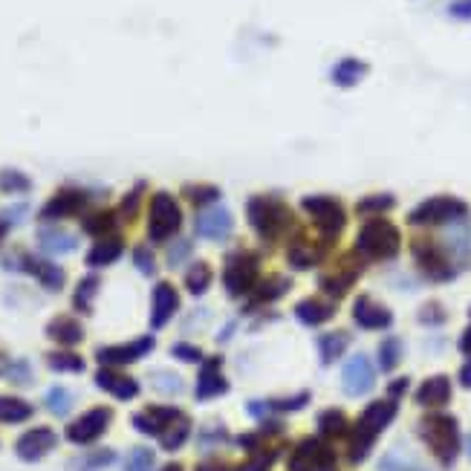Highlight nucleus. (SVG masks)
<instances>
[{"label":"nucleus","mask_w":471,"mask_h":471,"mask_svg":"<svg viewBox=\"0 0 471 471\" xmlns=\"http://www.w3.org/2000/svg\"><path fill=\"white\" fill-rule=\"evenodd\" d=\"M180 309V292L171 281H159L151 292V327L163 330L171 324V318Z\"/></svg>","instance_id":"a211bd4d"},{"label":"nucleus","mask_w":471,"mask_h":471,"mask_svg":"<svg viewBox=\"0 0 471 471\" xmlns=\"http://www.w3.org/2000/svg\"><path fill=\"white\" fill-rule=\"evenodd\" d=\"M194 231H197V238H203V240H226V238H231V231H234L231 212H229V208H223V206L203 208V212L197 214V220H194Z\"/></svg>","instance_id":"f3484780"},{"label":"nucleus","mask_w":471,"mask_h":471,"mask_svg":"<svg viewBox=\"0 0 471 471\" xmlns=\"http://www.w3.org/2000/svg\"><path fill=\"white\" fill-rule=\"evenodd\" d=\"M125 252V240L119 238V234H110V238H102L96 240V246H90V252H87V266L90 269H102V266H110L116 264Z\"/></svg>","instance_id":"cd10ccee"},{"label":"nucleus","mask_w":471,"mask_h":471,"mask_svg":"<svg viewBox=\"0 0 471 471\" xmlns=\"http://www.w3.org/2000/svg\"><path fill=\"white\" fill-rule=\"evenodd\" d=\"M194 471H238V468H231L229 463H223V460H203V463H197Z\"/></svg>","instance_id":"bf43d9fd"},{"label":"nucleus","mask_w":471,"mask_h":471,"mask_svg":"<svg viewBox=\"0 0 471 471\" xmlns=\"http://www.w3.org/2000/svg\"><path fill=\"white\" fill-rule=\"evenodd\" d=\"M93 194L87 189H79V185H64L58 189L41 208V223H58V220H67V217H79L90 208Z\"/></svg>","instance_id":"9b49d317"},{"label":"nucleus","mask_w":471,"mask_h":471,"mask_svg":"<svg viewBox=\"0 0 471 471\" xmlns=\"http://www.w3.org/2000/svg\"><path fill=\"white\" fill-rule=\"evenodd\" d=\"M9 229H15V226H12V220H9L4 212H0V240L6 238V234H9Z\"/></svg>","instance_id":"e2e57ef3"},{"label":"nucleus","mask_w":471,"mask_h":471,"mask_svg":"<svg viewBox=\"0 0 471 471\" xmlns=\"http://www.w3.org/2000/svg\"><path fill=\"white\" fill-rule=\"evenodd\" d=\"M223 440H226V428H214V431L200 433V445H206V449L208 445H214V442H223Z\"/></svg>","instance_id":"13d9d810"},{"label":"nucleus","mask_w":471,"mask_h":471,"mask_svg":"<svg viewBox=\"0 0 471 471\" xmlns=\"http://www.w3.org/2000/svg\"><path fill=\"white\" fill-rule=\"evenodd\" d=\"M72 402L76 400H72V393L67 388H49L44 396V405L49 408V414H55V416H67Z\"/></svg>","instance_id":"79ce46f5"},{"label":"nucleus","mask_w":471,"mask_h":471,"mask_svg":"<svg viewBox=\"0 0 471 471\" xmlns=\"http://www.w3.org/2000/svg\"><path fill=\"white\" fill-rule=\"evenodd\" d=\"M4 264H6V269H12V272H27V275H32L35 281H38L46 292L64 290V283H67L64 269H61L58 264H53V260L38 257V255H29V252H12V255L4 260Z\"/></svg>","instance_id":"6e6552de"},{"label":"nucleus","mask_w":471,"mask_h":471,"mask_svg":"<svg viewBox=\"0 0 471 471\" xmlns=\"http://www.w3.org/2000/svg\"><path fill=\"white\" fill-rule=\"evenodd\" d=\"M400 229L385 217H370L356 234V249L353 255L362 260H391L400 252Z\"/></svg>","instance_id":"7ed1b4c3"},{"label":"nucleus","mask_w":471,"mask_h":471,"mask_svg":"<svg viewBox=\"0 0 471 471\" xmlns=\"http://www.w3.org/2000/svg\"><path fill=\"white\" fill-rule=\"evenodd\" d=\"M142 197H145V182H136L133 189L125 194V200H122V206H119V217L128 223V220H133L136 214H139Z\"/></svg>","instance_id":"c03bdc74"},{"label":"nucleus","mask_w":471,"mask_h":471,"mask_svg":"<svg viewBox=\"0 0 471 471\" xmlns=\"http://www.w3.org/2000/svg\"><path fill=\"white\" fill-rule=\"evenodd\" d=\"M272 463H275V451L260 449V451H252V457H249V460H246L238 471H269Z\"/></svg>","instance_id":"8fccbe9b"},{"label":"nucleus","mask_w":471,"mask_h":471,"mask_svg":"<svg viewBox=\"0 0 471 471\" xmlns=\"http://www.w3.org/2000/svg\"><path fill=\"white\" fill-rule=\"evenodd\" d=\"M119 212L114 208H98V212H87L81 217V229L84 234H90V238L102 240V238H110V234H116L119 229Z\"/></svg>","instance_id":"c85d7f7f"},{"label":"nucleus","mask_w":471,"mask_h":471,"mask_svg":"<svg viewBox=\"0 0 471 471\" xmlns=\"http://www.w3.org/2000/svg\"><path fill=\"white\" fill-rule=\"evenodd\" d=\"M402 362V341L400 339H385L379 344V365L382 370H393Z\"/></svg>","instance_id":"49530a36"},{"label":"nucleus","mask_w":471,"mask_h":471,"mask_svg":"<svg viewBox=\"0 0 471 471\" xmlns=\"http://www.w3.org/2000/svg\"><path fill=\"white\" fill-rule=\"evenodd\" d=\"M98 290H102V278H98L96 272H90V275H84V278L79 281L76 292H72V307H76L81 315H90Z\"/></svg>","instance_id":"2f4dec72"},{"label":"nucleus","mask_w":471,"mask_h":471,"mask_svg":"<svg viewBox=\"0 0 471 471\" xmlns=\"http://www.w3.org/2000/svg\"><path fill=\"white\" fill-rule=\"evenodd\" d=\"M309 402L307 393H299V396H287V400H269L266 408L269 411H299V408H304Z\"/></svg>","instance_id":"864d4df0"},{"label":"nucleus","mask_w":471,"mask_h":471,"mask_svg":"<svg viewBox=\"0 0 471 471\" xmlns=\"http://www.w3.org/2000/svg\"><path fill=\"white\" fill-rule=\"evenodd\" d=\"M159 471H182V466L180 463H168V466H163Z\"/></svg>","instance_id":"69168bd1"},{"label":"nucleus","mask_w":471,"mask_h":471,"mask_svg":"<svg viewBox=\"0 0 471 471\" xmlns=\"http://www.w3.org/2000/svg\"><path fill=\"white\" fill-rule=\"evenodd\" d=\"M130 257H133V266L139 269L142 275H147V278L156 275V255H154L151 246H136V249L130 252Z\"/></svg>","instance_id":"de8ad7c7"},{"label":"nucleus","mask_w":471,"mask_h":471,"mask_svg":"<svg viewBox=\"0 0 471 471\" xmlns=\"http://www.w3.org/2000/svg\"><path fill=\"white\" fill-rule=\"evenodd\" d=\"M330 243H313L309 238H304V234H299L295 240H290V249H287V260L290 266L295 269H313L321 264V257H324Z\"/></svg>","instance_id":"393cba45"},{"label":"nucleus","mask_w":471,"mask_h":471,"mask_svg":"<svg viewBox=\"0 0 471 471\" xmlns=\"http://www.w3.org/2000/svg\"><path fill=\"white\" fill-rule=\"evenodd\" d=\"M46 365H49V370H55V374H81L84 358L79 353L67 350V347H61V350L46 353Z\"/></svg>","instance_id":"c9c22d12"},{"label":"nucleus","mask_w":471,"mask_h":471,"mask_svg":"<svg viewBox=\"0 0 471 471\" xmlns=\"http://www.w3.org/2000/svg\"><path fill=\"white\" fill-rule=\"evenodd\" d=\"M414 260L419 264V269L425 272V275L431 281H451L454 278V264H451V257L445 255L442 246L437 243H431V240H416L414 243Z\"/></svg>","instance_id":"4468645a"},{"label":"nucleus","mask_w":471,"mask_h":471,"mask_svg":"<svg viewBox=\"0 0 471 471\" xmlns=\"http://www.w3.org/2000/svg\"><path fill=\"white\" fill-rule=\"evenodd\" d=\"M55 445H58V433L46 425H38V428H29L27 433H21L15 442V454L23 463H38Z\"/></svg>","instance_id":"2eb2a0df"},{"label":"nucleus","mask_w":471,"mask_h":471,"mask_svg":"<svg viewBox=\"0 0 471 471\" xmlns=\"http://www.w3.org/2000/svg\"><path fill=\"white\" fill-rule=\"evenodd\" d=\"M353 321L362 330H388L393 324V315L388 307L376 304L370 295H358L353 304Z\"/></svg>","instance_id":"5701e85b"},{"label":"nucleus","mask_w":471,"mask_h":471,"mask_svg":"<svg viewBox=\"0 0 471 471\" xmlns=\"http://www.w3.org/2000/svg\"><path fill=\"white\" fill-rule=\"evenodd\" d=\"M182 229V208L177 197L168 191H156L147 203V240L168 243Z\"/></svg>","instance_id":"423d86ee"},{"label":"nucleus","mask_w":471,"mask_h":471,"mask_svg":"<svg viewBox=\"0 0 471 471\" xmlns=\"http://www.w3.org/2000/svg\"><path fill=\"white\" fill-rule=\"evenodd\" d=\"M96 385L119 402H130V400L139 396V382H136L133 376H128V374H122L119 367H98L96 370Z\"/></svg>","instance_id":"412c9836"},{"label":"nucleus","mask_w":471,"mask_h":471,"mask_svg":"<svg viewBox=\"0 0 471 471\" xmlns=\"http://www.w3.org/2000/svg\"><path fill=\"white\" fill-rule=\"evenodd\" d=\"M396 416V402L393 400H379V402H370L362 416H358L356 428L350 431V449H347V454H350V463H362L365 457L370 454V449H374V442L379 437L382 428H388L393 423Z\"/></svg>","instance_id":"f03ea898"},{"label":"nucleus","mask_w":471,"mask_h":471,"mask_svg":"<svg viewBox=\"0 0 471 471\" xmlns=\"http://www.w3.org/2000/svg\"><path fill=\"white\" fill-rule=\"evenodd\" d=\"M460 350H463V353H471V327L463 332V339H460Z\"/></svg>","instance_id":"0e129e2a"},{"label":"nucleus","mask_w":471,"mask_h":471,"mask_svg":"<svg viewBox=\"0 0 471 471\" xmlns=\"http://www.w3.org/2000/svg\"><path fill=\"white\" fill-rule=\"evenodd\" d=\"M347 344H350V339H347V332H327V336H321V339H318L321 362L332 365V362H336V358L347 350Z\"/></svg>","instance_id":"4c0bfd02"},{"label":"nucleus","mask_w":471,"mask_h":471,"mask_svg":"<svg viewBox=\"0 0 471 471\" xmlns=\"http://www.w3.org/2000/svg\"><path fill=\"white\" fill-rule=\"evenodd\" d=\"M451 400V382L449 376H431L416 391V402L423 408H442Z\"/></svg>","instance_id":"7c9ffc66"},{"label":"nucleus","mask_w":471,"mask_h":471,"mask_svg":"<svg viewBox=\"0 0 471 471\" xmlns=\"http://www.w3.org/2000/svg\"><path fill=\"white\" fill-rule=\"evenodd\" d=\"M182 197L197 208H206V206H214L220 200V189L217 185H208V182H189L182 189Z\"/></svg>","instance_id":"e433bc0d"},{"label":"nucleus","mask_w":471,"mask_h":471,"mask_svg":"<svg viewBox=\"0 0 471 471\" xmlns=\"http://www.w3.org/2000/svg\"><path fill=\"white\" fill-rule=\"evenodd\" d=\"M466 445H468V454H471V437H468V440H466Z\"/></svg>","instance_id":"338daca9"},{"label":"nucleus","mask_w":471,"mask_h":471,"mask_svg":"<svg viewBox=\"0 0 471 471\" xmlns=\"http://www.w3.org/2000/svg\"><path fill=\"white\" fill-rule=\"evenodd\" d=\"M154 336H139V339H130L125 344H107V347H98L96 350V362L102 367H125L145 358L147 353L154 350Z\"/></svg>","instance_id":"f8f14e48"},{"label":"nucleus","mask_w":471,"mask_h":471,"mask_svg":"<svg viewBox=\"0 0 471 471\" xmlns=\"http://www.w3.org/2000/svg\"><path fill=\"white\" fill-rule=\"evenodd\" d=\"M367 76V64L365 61H358V58H341L336 67H332L330 72V79L332 84H339V87H353L358 84Z\"/></svg>","instance_id":"72a5a7b5"},{"label":"nucleus","mask_w":471,"mask_h":471,"mask_svg":"<svg viewBox=\"0 0 471 471\" xmlns=\"http://www.w3.org/2000/svg\"><path fill=\"white\" fill-rule=\"evenodd\" d=\"M212 281H214V272H212V266L206 264V260H200V264H191L189 272H185V290H189L191 295H197V299L208 292Z\"/></svg>","instance_id":"f704fd0d"},{"label":"nucleus","mask_w":471,"mask_h":471,"mask_svg":"<svg viewBox=\"0 0 471 471\" xmlns=\"http://www.w3.org/2000/svg\"><path fill=\"white\" fill-rule=\"evenodd\" d=\"M358 275H362V264H356V255H350V257H344L336 269L324 272L318 283H321V290L330 295V299H341V295L358 281Z\"/></svg>","instance_id":"4be33fe9"},{"label":"nucleus","mask_w":471,"mask_h":471,"mask_svg":"<svg viewBox=\"0 0 471 471\" xmlns=\"http://www.w3.org/2000/svg\"><path fill=\"white\" fill-rule=\"evenodd\" d=\"M220 367H223V362L217 356H208L200 362V376H197V388H194V396L200 402L217 400V396L229 391V382H226V376H223Z\"/></svg>","instance_id":"aec40b11"},{"label":"nucleus","mask_w":471,"mask_h":471,"mask_svg":"<svg viewBox=\"0 0 471 471\" xmlns=\"http://www.w3.org/2000/svg\"><path fill=\"white\" fill-rule=\"evenodd\" d=\"M468 214V206L457 197H428L425 203H419L411 214H408V223L411 226H442V223H454L463 220Z\"/></svg>","instance_id":"9d476101"},{"label":"nucleus","mask_w":471,"mask_h":471,"mask_svg":"<svg viewBox=\"0 0 471 471\" xmlns=\"http://www.w3.org/2000/svg\"><path fill=\"white\" fill-rule=\"evenodd\" d=\"M191 249H194V246L189 240H177L173 246H168V266H180L182 260L191 255Z\"/></svg>","instance_id":"5fc2aeb1"},{"label":"nucleus","mask_w":471,"mask_h":471,"mask_svg":"<svg viewBox=\"0 0 471 471\" xmlns=\"http://www.w3.org/2000/svg\"><path fill=\"white\" fill-rule=\"evenodd\" d=\"M260 283V255L249 249H238L223 264V287L231 299H249L252 290Z\"/></svg>","instance_id":"39448f33"},{"label":"nucleus","mask_w":471,"mask_h":471,"mask_svg":"<svg viewBox=\"0 0 471 471\" xmlns=\"http://www.w3.org/2000/svg\"><path fill=\"white\" fill-rule=\"evenodd\" d=\"M290 278H283V275H269L266 281H260L257 287L252 290L249 295V304H246V309H260V307H266V304H275L281 301L283 295L290 292Z\"/></svg>","instance_id":"bb28decb"},{"label":"nucleus","mask_w":471,"mask_h":471,"mask_svg":"<svg viewBox=\"0 0 471 471\" xmlns=\"http://www.w3.org/2000/svg\"><path fill=\"white\" fill-rule=\"evenodd\" d=\"M76 246H79L76 234L67 231L64 226H58V223H44L38 229V249L49 257L76 252Z\"/></svg>","instance_id":"b1692460"},{"label":"nucleus","mask_w":471,"mask_h":471,"mask_svg":"<svg viewBox=\"0 0 471 471\" xmlns=\"http://www.w3.org/2000/svg\"><path fill=\"white\" fill-rule=\"evenodd\" d=\"M151 382L159 393H180L182 391V379L177 374H171V370H156V374H151Z\"/></svg>","instance_id":"09e8293b"},{"label":"nucleus","mask_w":471,"mask_h":471,"mask_svg":"<svg viewBox=\"0 0 471 471\" xmlns=\"http://www.w3.org/2000/svg\"><path fill=\"white\" fill-rule=\"evenodd\" d=\"M419 437L425 440L431 454L442 466H451L457 454H460V428H457V419L449 414H428L419 423Z\"/></svg>","instance_id":"20e7f679"},{"label":"nucleus","mask_w":471,"mask_h":471,"mask_svg":"<svg viewBox=\"0 0 471 471\" xmlns=\"http://www.w3.org/2000/svg\"><path fill=\"white\" fill-rule=\"evenodd\" d=\"M318 431H321V437H344V433L350 431V425H347V416L339 408H330V411L318 416Z\"/></svg>","instance_id":"ea45409f"},{"label":"nucleus","mask_w":471,"mask_h":471,"mask_svg":"<svg viewBox=\"0 0 471 471\" xmlns=\"http://www.w3.org/2000/svg\"><path fill=\"white\" fill-rule=\"evenodd\" d=\"M9 379H15V382H29L32 379V370H29V365L23 362V358H18V362H12L9 365Z\"/></svg>","instance_id":"6e6d98bb"},{"label":"nucleus","mask_w":471,"mask_h":471,"mask_svg":"<svg viewBox=\"0 0 471 471\" xmlns=\"http://www.w3.org/2000/svg\"><path fill=\"white\" fill-rule=\"evenodd\" d=\"M46 339H53L61 347H76L84 341V327L76 315H55L53 321L46 324Z\"/></svg>","instance_id":"a878e982"},{"label":"nucleus","mask_w":471,"mask_h":471,"mask_svg":"<svg viewBox=\"0 0 471 471\" xmlns=\"http://www.w3.org/2000/svg\"><path fill=\"white\" fill-rule=\"evenodd\" d=\"M460 385H463V388H471V358L460 367Z\"/></svg>","instance_id":"680f3d73"},{"label":"nucleus","mask_w":471,"mask_h":471,"mask_svg":"<svg viewBox=\"0 0 471 471\" xmlns=\"http://www.w3.org/2000/svg\"><path fill=\"white\" fill-rule=\"evenodd\" d=\"M171 356L180 358V362H189V365L203 362V350H200V347L189 344V341H177V344H173L171 347Z\"/></svg>","instance_id":"603ef678"},{"label":"nucleus","mask_w":471,"mask_h":471,"mask_svg":"<svg viewBox=\"0 0 471 471\" xmlns=\"http://www.w3.org/2000/svg\"><path fill=\"white\" fill-rule=\"evenodd\" d=\"M396 206V200L391 194H374V197H365V200H358V206H356V212L358 214H382V212H391V208Z\"/></svg>","instance_id":"37998d69"},{"label":"nucleus","mask_w":471,"mask_h":471,"mask_svg":"<svg viewBox=\"0 0 471 471\" xmlns=\"http://www.w3.org/2000/svg\"><path fill=\"white\" fill-rule=\"evenodd\" d=\"M189 437H191V419L182 414L177 423H173V425L163 433V437H159V445H163L165 451H177V449H182L185 440H189Z\"/></svg>","instance_id":"58836bf2"},{"label":"nucleus","mask_w":471,"mask_h":471,"mask_svg":"<svg viewBox=\"0 0 471 471\" xmlns=\"http://www.w3.org/2000/svg\"><path fill=\"white\" fill-rule=\"evenodd\" d=\"M301 208L313 220V226L318 229L321 240L332 243L341 234L344 223H347V212L344 206L336 200V197H327V194H309L301 200Z\"/></svg>","instance_id":"0eeeda50"},{"label":"nucleus","mask_w":471,"mask_h":471,"mask_svg":"<svg viewBox=\"0 0 471 471\" xmlns=\"http://www.w3.org/2000/svg\"><path fill=\"white\" fill-rule=\"evenodd\" d=\"M295 315H299L301 324L307 327H321V324H327V321L336 315V304L332 301H324V299H304L299 301V307H295Z\"/></svg>","instance_id":"c756f323"},{"label":"nucleus","mask_w":471,"mask_h":471,"mask_svg":"<svg viewBox=\"0 0 471 471\" xmlns=\"http://www.w3.org/2000/svg\"><path fill=\"white\" fill-rule=\"evenodd\" d=\"M451 18L457 21H471V0H454V4L449 6Z\"/></svg>","instance_id":"4d7b16f0"},{"label":"nucleus","mask_w":471,"mask_h":471,"mask_svg":"<svg viewBox=\"0 0 471 471\" xmlns=\"http://www.w3.org/2000/svg\"><path fill=\"white\" fill-rule=\"evenodd\" d=\"M405 391H408V379H396L393 385L388 388V393H391V400H393V402L400 400V396H402Z\"/></svg>","instance_id":"052dcab7"},{"label":"nucleus","mask_w":471,"mask_h":471,"mask_svg":"<svg viewBox=\"0 0 471 471\" xmlns=\"http://www.w3.org/2000/svg\"><path fill=\"white\" fill-rule=\"evenodd\" d=\"M116 460V454L114 451H93L90 457H84V460L76 463L79 471H98V468H105Z\"/></svg>","instance_id":"3c124183"},{"label":"nucleus","mask_w":471,"mask_h":471,"mask_svg":"<svg viewBox=\"0 0 471 471\" xmlns=\"http://www.w3.org/2000/svg\"><path fill=\"white\" fill-rule=\"evenodd\" d=\"M0 191L4 194H29L32 180L18 168H4L0 171Z\"/></svg>","instance_id":"a19ab883"},{"label":"nucleus","mask_w":471,"mask_h":471,"mask_svg":"<svg viewBox=\"0 0 471 471\" xmlns=\"http://www.w3.org/2000/svg\"><path fill=\"white\" fill-rule=\"evenodd\" d=\"M182 416L180 408H171V405H147L145 411L133 414V428L145 433V437H163V433L177 423Z\"/></svg>","instance_id":"dca6fc26"},{"label":"nucleus","mask_w":471,"mask_h":471,"mask_svg":"<svg viewBox=\"0 0 471 471\" xmlns=\"http://www.w3.org/2000/svg\"><path fill=\"white\" fill-rule=\"evenodd\" d=\"M246 220H249V226L257 238L269 246L292 238L295 231V214L281 197H269V194L249 197V203H246Z\"/></svg>","instance_id":"f257e3e1"},{"label":"nucleus","mask_w":471,"mask_h":471,"mask_svg":"<svg viewBox=\"0 0 471 471\" xmlns=\"http://www.w3.org/2000/svg\"><path fill=\"white\" fill-rule=\"evenodd\" d=\"M110 419H114V411L110 408H90L87 414H81L79 419H72L67 425V440L72 445H93L102 433L107 431Z\"/></svg>","instance_id":"ddd939ff"},{"label":"nucleus","mask_w":471,"mask_h":471,"mask_svg":"<svg viewBox=\"0 0 471 471\" xmlns=\"http://www.w3.org/2000/svg\"><path fill=\"white\" fill-rule=\"evenodd\" d=\"M287 468L290 471H339V460H336V451L324 440L307 437L292 449Z\"/></svg>","instance_id":"1a4fd4ad"},{"label":"nucleus","mask_w":471,"mask_h":471,"mask_svg":"<svg viewBox=\"0 0 471 471\" xmlns=\"http://www.w3.org/2000/svg\"><path fill=\"white\" fill-rule=\"evenodd\" d=\"M154 463H156V454L151 449H145V445H136L125 460V471H154Z\"/></svg>","instance_id":"a18cd8bd"},{"label":"nucleus","mask_w":471,"mask_h":471,"mask_svg":"<svg viewBox=\"0 0 471 471\" xmlns=\"http://www.w3.org/2000/svg\"><path fill=\"white\" fill-rule=\"evenodd\" d=\"M341 382H344V391L350 396H365V393L374 391L376 370H374V365H370V358L367 356H353L341 370Z\"/></svg>","instance_id":"6ab92c4d"},{"label":"nucleus","mask_w":471,"mask_h":471,"mask_svg":"<svg viewBox=\"0 0 471 471\" xmlns=\"http://www.w3.org/2000/svg\"><path fill=\"white\" fill-rule=\"evenodd\" d=\"M35 408L21 400V396H0V423L6 425H18V423H27V419H32Z\"/></svg>","instance_id":"473e14b6"}]
</instances>
